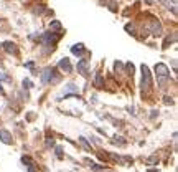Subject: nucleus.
I'll use <instances>...</instances> for the list:
<instances>
[{"label": "nucleus", "mask_w": 178, "mask_h": 172, "mask_svg": "<svg viewBox=\"0 0 178 172\" xmlns=\"http://www.w3.org/2000/svg\"><path fill=\"white\" fill-rule=\"evenodd\" d=\"M89 167H91V171H94V172H101V171H104V169H105V165L92 164V162H91V165H89Z\"/></svg>", "instance_id": "obj_13"}, {"label": "nucleus", "mask_w": 178, "mask_h": 172, "mask_svg": "<svg viewBox=\"0 0 178 172\" xmlns=\"http://www.w3.org/2000/svg\"><path fill=\"white\" fill-rule=\"evenodd\" d=\"M41 81L45 83V85H50V83H58L59 81V76L56 74V71H54V68H45L43 70V73H41Z\"/></svg>", "instance_id": "obj_2"}, {"label": "nucleus", "mask_w": 178, "mask_h": 172, "mask_svg": "<svg viewBox=\"0 0 178 172\" xmlns=\"http://www.w3.org/2000/svg\"><path fill=\"white\" fill-rule=\"evenodd\" d=\"M142 91H148L152 88V74H150V70L147 65H142Z\"/></svg>", "instance_id": "obj_3"}, {"label": "nucleus", "mask_w": 178, "mask_h": 172, "mask_svg": "<svg viewBox=\"0 0 178 172\" xmlns=\"http://www.w3.org/2000/svg\"><path fill=\"white\" fill-rule=\"evenodd\" d=\"M94 85L97 86V88H102V86H104V79H102V74H101V73H97V74H96Z\"/></svg>", "instance_id": "obj_11"}, {"label": "nucleus", "mask_w": 178, "mask_h": 172, "mask_svg": "<svg viewBox=\"0 0 178 172\" xmlns=\"http://www.w3.org/2000/svg\"><path fill=\"white\" fill-rule=\"evenodd\" d=\"M46 146H48V147L54 146V139H53V137H48V139H46Z\"/></svg>", "instance_id": "obj_20"}, {"label": "nucleus", "mask_w": 178, "mask_h": 172, "mask_svg": "<svg viewBox=\"0 0 178 172\" xmlns=\"http://www.w3.org/2000/svg\"><path fill=\"white\" fill-rule=\"evenodd\" d=\"M122 139L124 137H117V136H116V137H114V144H125V141H122Z\"/></svg>", "instance_id": "obj_19"}, {"label": "nucleus", "mask_w": 178, "mask_h": 172, "mask_svg": "<svg viewBox=\"0 0 178 172\" xmlns=\"http://www.w3.org/2000/svg\"><path fill=\"white\" fill-rule=\"evenodd\" d=\"M68 91H78V88L74 85H68Z\"/></svg>", "instance_id": "obj_23"}, {"label": "nucleus", "mask_w": 178, "mask_h": 172, "mask_svg": "<svg viewBox=\"0 0 178 172\" xmlns=\"http://www.w3.org/2000/svg\"><path fill=\"white\" fill-rule=\"evenodd\" d=\"M78 71L83 74V76H86L87 74V60H81L78 63Z\"/></svg>", "instance_id": "obj_8"}, {"label": "nucleus", "mask_w": 178, "mask_h": 172, "mask_svg": "<svg viewBox=\"0 0 178 172\" xmlns=\"http://www.w3.org/2000/svg\"><path fill=\"white\" fill-rule=\"evenodd\" d=\"M125 30H127V32H132V33H134V32H135V26L132 25V23H127V25H125Z\"/></svg>", "instance_id": "obj_18"}, {"label": "nucleus", "mask_w": 178, "mask_h": 172, "mask_svg": "<svg viewBox=\"0 0 178 172\" xmlns=\"http://www.w3.org/2000/svg\"><path fill=\"white\" fill-rule=\"evenodd\" d=\"M23 88H25V89H30V88H32V81H30V79H23Z\"/></svg>", "instance_id": "obj_17"}, {"label": "nucleus", "mask_w": 178, "mask_h": 172, "mask_svg": "<svg viewBox=\"0 0 178 172\" xmlns=\"http://www.w3.org/2000/svg\"><path fill=\"white\" fill-rule=\"evenodd\" d=\"M28 172H38V171H36V167H35V162L28 165Z\"/></svg>", "instance_id": "obj_22"}, {"label": "nucleus", "mask_w": 178, "mask_h": 172, "mask_svg": "<svg viewBox=\"0 0 178 172\" xmlns=\"http://www.w3.org/2000/svg\"><path fill=\"white\" fill-rule=\"evenodd\" d=\"M0 139L3 144H12V134L5 129H0Z\"/></svg>", "instance_id": "obj_7"}, {"label": "nucleus", "mask_w": 178, "mask_h": 172, "mask_svg": "<svg viewBox=\"0 0 178 172\" xmlns=\"http://www.w3.org/2000/svg\"><path fill=\"white\" fill-rule=\"evenodd\" d=\"M3 48H5L7 53H17V46H15V43H12V41H5V43H3Z\"/></svg>", "instance_id": "obj_9"}, {"label": "nucleus", "mask_w": 178, "mask_h": 172, "mask_svg": "<svg viewBox=\"0 0 178 172\" xmlns=\"http://www.w3.org/2000/svg\"><path fill=\"white\" fill-rule=\"evenodd\" d=\"M155 73H157L158 85H160V88L163 89L165 86H167L168 78H170V70H168V66L163 65V63H157V65H155Z\"/></svg>", "instance_id": "obj_1"}, {"label": "nucleus", "mask_w": 178, "mask_h": 172, "mask_svg": "<svg viewBox=\"0 0 178 172\" xmlns=\"http://www.w3.org/2000/svg\"><path fill=\"white\" fill-rule=\"evenodd\" d=\"M175 40H177V33H173L171 38L170 37H167V38H165V43H163V48H168V45H170L171 41H175Z\"/></svg>", "instance_id": "obj_14"}, {"label": "nucleus", "mask_w": 178, "mask_h": 172, "mask_svg": "<svg viewBox=\"0 0 178 172\" xmlns=\"http://www.w3.org/2000/svg\"><path fill=\"white\" fill-rule=\"evenodd\" d=\"M59 70L61 71H64V73H71L73 71V66L71 63H69V60L68 58H63V60H59Z\"/></svg>", "instance_id": "obj_5"}, {"label": "nucleus", "mask_w": 178, "mask_h": 172, "mask_svg": "<svg viewBox=\"0 0 178 172\" xmlns=\"http://www.w3.org/2000/svg\"><path fill=\"white\" fill-rule=\"evenodd\" d=\"M83 51H84V45L83 43H78V45L71 46V53H74V55H81Z\"/></svg>", "instance_id": "obj_10"}, {"label": "nucleus", "mask_w": 178, "mask_h": 172, "mask_svg": "<svg viewBox=\"0 0 178 172\" xmlns=\"http://www.w3.org/2000/svg\"><path fill=\"white\" fill-rule=\"evenodd\" d=\"M165 103H167V104H171L173 101H171V98H168V96H167V98H165Z\"/></svg>", "instance_id": "obj_25"}, {"label": "nucleus", "mask_w": 178, "mask_h": 172, "mask_svg": "<svg viewBox=\"0 0 178 172\" xmlns=\"http://www.w3.org/2000/svg\"><path fill=\"white\" fill-rule=\"evenodd\" d=\"M58 35H54V33H45V35H43V41H45V43H51V45H54V43H56V41H58Z\"/></svg>", "instance_id": "obj_6"}, {"label": "nucleus", "mask_w": 178, "mask_h": 172, "mask_svg": "<svg viewBox=\"0 0 178 172\" xmlns=\"http://www.w3.org/2000/svg\"><path fill=\"white\" fill-rule=\"evenodd\" d=\"M33 65H35V63H33V61H28V63H26V68H33Z\"/></svg>", "instance_id": "obj_26"}, {"label": "nucleus", "mask_w": 178, "mask_h": 172, "mask_svg": "<svg viewBox=\"0 0 178 172\" xmlns=\"http://www.w3.org/2000/svg\"><path fill=\"white\" fill-rule=\"evenodd\" d=\"M147 172H157V171H153V169H148V171H147Z\"/></svg>", "instance_id": "obj_27"}, {"label": "nucleus", "mask_w": 178, "mask_h": 172, "mask_svg": "<svg viewBox=\"0 0 178 172\" xmlns=\"http://www.w3.org/2000/svg\"><path fill=\"white\" fill-rule=\"evenodd\" d=\"M56 157L58 159L63 157V149H61V147H56Z\"/></svg>", "instance_id": "obj_21"}, {"label": "nucleus", "mask_w": 178, "mask_h": 172, "mask_svg": "<svg viewBox=\"0 0 178 172\" xmlns=\"http://www.w3.org/2000/svg\"><path fill=\"white\" fill-rule=\"evenodd\" d=\"M21 162H23V164H28V165L33 164V160H32L30 157H28V156H23V157H21Z\"/></svg>", "instance_id": "obj_16"}, {"label": "nucleus", "mask_w": 178, "mask_h": 172, "mask_svg": "<svg viewBox=\"0 0 178 172\" xmlns=\"http://www.w3.org/2000/svg\"><path fill=\"white\" fill-rule=\"evenodd\" d=\"M150 32H152V35H155V37L162 35V23H160L158 20H152V23H150Z\"/></svg>", "instance_id": "obj_4"}, {"label": "nucleus", "mask_w": 178, "mask_h": 172, "mask_svg": "<svg viewBox=\"0 0 178 172\" xmlns=\"http://www.w3.org/2000/svg\"><path fill=\"white\" fill-rule=\"evenodd\" d=\"M155 162H157V159H155V157H150V159H148V164H155Z\"/></svg>", "instance_id": "obj_24"}, {"label": "nucleus", "mask_w": 178, "mask_h": 172, "mask_svg": "<svg viewBox=\"0 0 178 172\" xmlns=\"http://www.w3.org/2000/svg\"><path fill=\"white\" fill-rule=\"evenodd\" d=\"M0 46H2V45H0Z\"/></svg>", "instance_id": "obj_28"}, {"label": "nucleus", "mask_w": 178, "mask_h": 172, "mask_svg": "<svg viewBox=\"0 0 178 172\" xmlns=\"http://www.w3.org/2000/svg\"><path fill=\"white\" fill-rule=\"evenodd\" d=\"M79 142L84 146V149L86 151H89L91 152V144H87V141H86V137H79Z\"/></svg>", "instance_id": "obj_15"}, {"label": "nucleus", "mask_w": 178, "mask_h": 172, "mask_svg": "<svg viewBox=\"0 0 178 172\" xmlns=\"http://www.w3.org/2000/svg\"><path fill=\"white\" fill-rule=\"evenodd\" d=\"M50 30H54V32H59V30H61V23H59L58 20H53L51 23H50Z\"/></svg>", "instance_id": "obj_12"}]
</instances>
